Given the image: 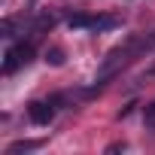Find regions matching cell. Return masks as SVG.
Instances as JSON below:
<instances>
[{"mask_svg": "<svg viewBox=\"0 0 155 155\" xmlns=\"http://www.w3.org/2000/svg\"><path fill=\"white\" fill-rule=\"evenodd\" d=\"M152 46H155V37H128L122 46H116V49L104 58V64H101V70H97V79H94V82H107V79H113L122 67H128L137 55L149 52Z\"/></svg>", "mask_w": 155, "mask_h": 155, "instance_id": "6da1fadb", "label": "cell"}, {"mask_svg": "<svg viewBox=\"0 0 155 155\" xmlns=\"http://www.w3.org/2000/svg\"><path fill=\"white\" fill-rule=\"evenodd\" d=\"M34 58V46L31 43H18V46H12V49H6V55H3V73H15L21 64H28Z\"/></svg>", "mask_w": 155, "mask_h": 155, "instance_id": "7a4b0ae2", "label": "cell"}, {"mask_svg": "<svg viewBox=\"0 0 155 155\" xmlns=\"http://www.w3.org/2000/svg\"><path fill=\"white\" fill-rule=\"evenodd\" d=\"M28 116L34 125H49L55 119V104L52 101H34V104H28Z\"/></svg>", "mask_w": 155, "mask_h": 155, "instance_id": "3957f363", "label": "cell"}, {"mask_svg": "<svg viewBox=\"0 0 155 155\" xmlns=\"http://www.w3.org/2000/svg\"><path fill=\"white\" fill-rule=\"evenodd\" d=\"M67 25H70V28H76V31H94L97 15H91V12H73Z\"/></svg>", "mask_w": 155, "mask_h": 155, "instance_id": "277c9868", "label": "cell"}, {"mask_svg": "<svg viewBox=\"0 0 155 155\" xmlns=\"http://www.w3.org/2000/svg\"><path fill=\"white\" fill-rule=\"evenodd\" d=\"M43 140H18L12 146H6V155H18V152H31V149H40Z\"/></svg>", "mask_w": 155, "mask_h": 155, "instance_id": "5b68a950", "label": "cell"}, {"mask_svg": "<svg viewBox=\"0 0 155 155\" xmlns=\"http://www.w3.org/2000/svg\"><path fill=\"white\" fill-rule=\"evenodd\" d=\"M55 28V15H49V12H43L40 18H37V25H34V34L40 37V34H46V31H52Z\"/></svg>", "mask_w": 155, "mask_h": 155, "instance_id": "8992f818", "label": "cell"}, {"mask_svg": "<svg viewBox=\"0 0 155 155\" xmlns=\"http://www.w3.org/2000/svg\"><path fill=\"white\" fill-rule=\"evenodd\" d=\"M46 61H49L52 67H61V64H64V49H49V52H46Z\"/></svg>", "mask_w": 155, "mask_h": 155, "instance_id": "52a82bcc", "label": "cell"}, {"mask_svg": "<svg viewBox=\"0 0 155 155\" xmlns=\"http://www.w3.org/2000/svg\"><path fill=\"white\" fill-rule=\"evenodd\" d=\"M143 122H146V128H155V101L146 104V110H143Z\"/></svg>", "mask_w": 155, "mask_h": 155, "instance_id": "ba28073f", "label": "cell"}]
</instances>
